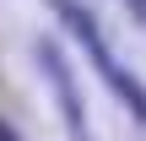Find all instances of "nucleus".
<instances>
[{"label": "nucleus", "instance_id": "obj_1", "mask_svg": "<svg viewBox=\"0 0 146 141\" xmlns=\"http://www.w3.org/2000/svg\"><path fill=\"white\" fill-rule=\"evenodd\" d=\"M49 5H54V11H60V22H65V27L81 38V49L92 54L98 76H103V82L119 92V103H125V109H130V114H135V120L146 125V87L135 82V76H130V71H125V65H119V60H114V49H108L103 27L92 22V11H87V5H76V0H49Z\"/></svg>", "mask_w": 146, "mask_h": 141}, {"label": "nucleus", "instance_id": "obj_2", "mask_svg": "<svg viewBox=\"0 0 146 141\" xmlns=\"http://www.w3.org/2000/svg\"><path fill=\"white\" fill-rule=\"evenodd\" d=\"M38 60H43V76H49L54 98H60V114H65V130H70V141H92V125H87V103H81V87H76V76H70L65 54H60L54 43H38Z\"/></svg>", "mask_w": 146, "mask_h": 141}, {"label": "nucleus", "instance_id": "obj_3", "mask_svg": "<svg viewBox=\"0 0 146 141\" xmlns=\"http://www.w3.org/2000/svg\"><path fill=\"white\" fill-rule=\"evenodd\" d=\"M130 11H135V22H146V0H125Z\"/></svg>", "mask_w": 146, "mask_h": 141}, {"label": "nucleus", "instance_id": "obj_4", "mask_svg": "<svg viewBox=\"0 0 146 141\" xmlns=\"http://www.w3.org/2000/svg\"><path fill=\"white\" fill-rule=\"evenodd\" d=\"M0 141H22V136H16V130H11V125L0 120Z\"/></svg>", "mask_w": 146, "mask_h": 141}]
</instances>
